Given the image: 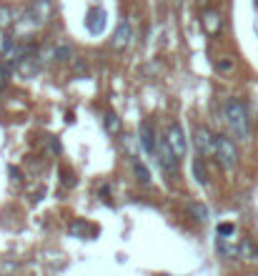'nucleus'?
<instances>
[{
  "instance_id": "f257e3e1",
  "label": "nucleus",
  "mask_w": 258,
  "mask_h": 276,
  "mask_svg": "<svg viewBox=\"0 0 258 276\" xmlns=\"http://www.w3.org/2000/svg\"><path fill=\"white\" fill-rule=\"evenodd\" d=\"M223 116H226V123H228L230 133H233L238 141H248V138H251V118H248V108H246L238 98H228V101H226Z\"/></svg>"
},
{
  "instance_id": "f03ea898",
  "label": "nucleus",
  "mask_w": 258,
  "mask_h": 276,
  "mask_svg": "<svg viewBox=\"0 0 258 276\" xmlns=\"http://www.w3.org/2000/svg\"><path fill=\"white\" fill-rule=\"evenodd\" d=\"M216 158H218V163L223 166V168H236L238 166V148H236V143L226 138V136H216Z\"/></svg>"
},
{
  "instance_id": "7ed1b4c3",
  "label": "nucleus",
  "mask_w": 258,
  "mask_h": 276,
  "mask_svg": "<svg viewBox=\"0 0 258 276\" xmlns=\"http://www.w3.org/2000/svg\"><path fill=\"white\" fill-rule=\"evenodd\" d=\"M156 156H158V161H161L163 171H168L171 176L178 173V156H175V151L171 148L168 138H163V141L158 143V151H156Z\"/></svg>"
},
{
  "instance_id": "20e7f679",
  "label": "nucleus",
  "mask_w": 258,
  "mask_h": 276,
  "mask_svg": "<svg viewBox=\"0 0 258 276\" xmlns=\"http://www.w3.org/2000/svg\"><path fill=\"white\" fill-rule=\"evenodd\" d=\"M168 143H171V148L175 151V156L178 158H183L186 156V151H188V143H186V133H183V128L178 126V123H171L168 126Z\"/></svg>"
},
{
  "instance_id": "39448f33",
  "label": "nucleus",
  "mask_w": 258,
  "mask_h": 276,
  "mask_svg": "<svg viewBox=\"0 0 258 276\" xmlns=\"http://www.w3.org/2000/svg\"><path fill=\"white\" fill-rule=\"evenodd\" d=\"M196 146H198V154L201 156H216V136L208 128L198 126L196 128Z\"/></svg>"
},
{
  "instance_id": "423d86ee",
  "label": "nucleus",
  "mask_w": 258,
  "mask_h": 276,
  "mask_svg": "<svg viewBox=\"0 0 258 276\" xmlns=\"http://www.w3.org/2000/svg\"><path fill=\"white\" fill-rule=\"evenodd\" d=\"M106 23H108V15H106L103 8H90V10H88L86 26L93 35H100V33L106 31Z\"/></svg>"
},
{
  "instance_id": "0eeeda50",
  "label": "nucleus",
  "mask_w": 258,
  "mask_h": 276,
  "mask_svg": "<svg viewBox=\"0 0 258 276\" xmlns=\"http://www.w3.org/2000/svg\"><path fill=\"white\" fill-rule=\"evenodd\" d=\"M50 15V0H35L28 8V18L33 26H43Z\"/></svg>"
},
{
  "instance_id": "6e6552de",
  "label": "nucleus",
  "mask_w": 258,
  "mask_h": 276,
  "mask_svg": "<svg viewBox=\"0 0 258 276\" xmlns=\"http://www.w3.org/2000/svg\"><path fill=\"white\" fill-rule=\"evenodd\" d=\"M131 38H133V28H131V23H120L118 28H115V35H113V48L115 51H123V48H128L131 45Z\"/></svg>"
},
{
  "instance_id": "1a4fd4ad",
  "label": "nucleus",
  "mask_w": 258,
  "mask_h": 276,
  "mask_svg": "<svg viewBox=\"0 0 258 276\" xmlns=\"http://www.w3.org/2000/svg\"><path fill=\"white\" fill-rule=\"evenodd\" d=\"M141 146L145 148V154L156 156V151H158V143H156V133H153V126L150 123H141Z\"/></svg>"
},
{
  "instance_id": "9d476101",
  "label": "nucleus",
  "mask_w": 258,
  "mask_h": 276,
  "mask_svg": "<svg viewBox=\"0 0 258 276\" xmlns=\"http://www.w3.org/2000/svg\"><path fill=\"white\" fill-rule=\"evenodd\" d=\"M193 176H196V181H198V184H208V171H205V166H203L201 158H196V161H193Z\"/></svg>"
},
{
  "instance_id": "9b49d317",
  "label": "nucleus",
  "mask_w": 258,
  "mask_h": 276,
  "mask_svg": "<svg viewBox=\"0 0 258 276\" xmlns=\"http://www.w3.org/2000/svg\"><path fill=\"white\" fill-rule=\"evenodd\" d=\"M203 26H205L211 33L218 31V28H221V18H218V13H205V15H203Z\"/></svg>"
},
{
  "instance_id": "f8f14e48",
  "label": "nucleus",
  "mask_w": 258,
  "mask_h": 276,
  "mask_svg": "<svg viewBox=\"0 0 258 276\" xmlns=\"http://www.w3.org/2000/svg\"><path fill=\"white\" fill-rule=\"evenodd\" d=\"M133 171H136V176H138V181H141V184H150V171H148V168H145L143 163H138V161H136V163H133Z\"/></svg>"
},
{
  "instance_id": "ddd939ff",
  "label": "nucleus",
  "mask_w": 258,
  "mask_h": 276,
  "mask_svg": "<svg viewBox=\"0 0 258 276\" xmlns=\"http://www.w3.org/2000/svg\"><path fill=\"white\" fill-rule=\"evenodd\" d=\"M188 211L196 216L198 221H205V218H208V209H205L203 204H188Z\"/></svg>"
},
{
  "instance_id": "4468645a",
  "label": "nucleus",
  "mask_w": 258,
  "mask_h": 276,
  "mask_svg": "<svg viewBox=\"0 0 258 276\" xmlns=\"http://www.w3.org/2000/svg\"><path fill=\"white\" fill-rule=\"evenodd\" d=\"M106 128H108V133H118L120 131V121H118V116L115 113H106Z\"/></svg>"
},
{
  "instance_id": "2eb2a0df",
  "label": "nucleus",
  "mask_w": 258,
  "mask_h": 276,
  "mask_svg": "<svg viewBox=\"0 0 258 276\" xmlns=\"http://www.w3.org/2000/svg\"><path fill=\"white\" fill-rule=\"evenodd\" d=\"M216 70H218V73H228V70H233V61H230V58H226V61H218V63H216Z\"/></svg>"
},
{
  "instance_id": "dca6fc26",
  "label": "nucleus",
  "mask_w": 258,
  "mask_h": 276,
  "mask_svg": "<svg viewBox=\"0 0 258 276\" xmlns=\"http://www.w3.org/2000/svg\"><path fill=\"white\" fill-rule=\"evenodd\" d=\"M70 56H73V53H70V48H63V45L56 48V58H58V61H70Z\"/></svg>"
},
{
  "instance_id": "f3484780",
  "label": "nucleus",
  "mask_w": 258,
  "mask_h": 276,
  "mask_svg": "<svg viewBox=\"0 0 258 276\" xmlns=\"http://www.w3.org/2000/svg\"><path fill=\"white\" fill-rule=\"evenodd\" d=\"M233 231H236L233 223H221V226H218V236H230Z\"/></svg>"
},
{
  "instance_id": "a211bd4d",
  "label": "nucleus",
  "mask_w": 258,
  "mask_h": 276,
  "mask_svg": "<svg viewBox=\"0 0 258 276\" xmlns=\"http://www.w3.org/2000/svg\"><path fill=\"white\" fill-rule=\"evenodd\" d=\"M8 23H10V10L0 8V26H8Z\"/></svg>"
},
{
  "instance_id": "6ab92c4d",
  "label": "nucleus",
  "mask_w": 258,
  "mask_h": 276,
  "mask_svg": "<svg viewBox=\"0 0 258 276\" xmlns=\"http://www.w3.org/2000/svg\"><path fill=\"white\" fill-rule=\"evenodd\" d=\"M253 259H256V261H258V248H253Z\"/></svg>"
},
{
  "instance_id": "aec40b11",
  "label": "nucleus",
  "mask_w": 258,
  "mask_h": 276,
  "mask_svg": "<svg viewBox=\"0 0 258 276\" xmlns=\"http://www.w3.org/2000/svg\"><path fill=\"white\" fill-rule=\"evenodd\" d=\"M253 3H256V5H258V0H253Z\"/></svg>"
}]
</instances>
